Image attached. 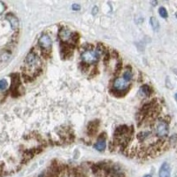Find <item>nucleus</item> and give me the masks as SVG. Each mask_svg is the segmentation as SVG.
Returning a JSON list of instances; mask_svg holds the SVG:
<instances>
[{
	"mask_svg": "<svg viewBox=\"0 0 177 177\" xmlns=\"http://www.w3.org/2000/svg\"><path fill=\"white\" fill-rule=\"evenodd\" d=\"M170 166L169 164L165 162L162 164L161 167L159 169V177H170Z\"/></svg>",
	"mask_w": 177,
	"mask_h": 177,
	"instance_id": "7",
	"label": "nucleus"
},
{
	"mask_svg": "<svg viewBox=\"0 0 177 177\" xmlns=\"http://www.w3.org/2000/svg\"><path fill=\"white\" fill-rule=\"evenodd\" d=\"M150 22H151V25L152 27V28L154 29V30H158L159 29V22L157 21V19L155 17H151V20H150Z\"/></svg>",
	"mask_w": 177,
	"mask_h": 177,
	"instance_id": "12",
	"label": "nucleus"
},
{
	"mask_svg": "<svg viewBox=\"0 0 177 177\" xmlns=\"http://www.w3.org/2000/svg\"><path fill=\"white\" fill-rule=\"evenodd\" d=\"M97 12H98V8H97V6H95V9L93 8V10H92V13H93V14H96Z\"/></svg>",
	"mask_w": 177,
	"mask_h": 177,
	"instance_id": "18",
	"label": "nucleus"
},
{
	"mask_svg": "<svg viewBox=\"0 0 177 177\" xmlns=\"http://www.w3.org/2000/svg\"><path fill=\"white\" fill-rule=\"evenodd\" d=\"M105 147H106V144H105V141H104V138L99 139V140L94 144V148L99 151H104Z\"/></svg>",
	"mask_w": 177,
	"mask_h": 177,
	"instance_id": "9",
	"label": "nucleus"
},
{
	"mask_svg": "<svg viewBox=\"0 0 177 177\" xmlns=\"http://www.w3.org/2000/svg\"><path fill=\"white\" fill-rule=\"evenodd\" d=\"M159 14L162 18H167V11L166 10L165 7H160L159 9Z\"/></svg>",
	"mask_w": 177,
	"mask_h": 177,
	"instance_id": "14",
	"label": "nucleus"
},
{
	"mask_svg": "<svg viewBox=\"0 0 177 177\" xmlns=\"http://www.w3.org/2000/svg\"><path fill=\"white\" fill-rule=\"evenodd\" d=\"M114 88L117 90V92H120L128 88V83L124 79L117 78L114 82Z\"/></svg>",
	"mask_w": 177,
	"mask_h": 177,
	"instance_id": "6",
	"label": "nucleus"
},
{
	"mask_svg": "<svg viewBox=\"0 0 177 177\" xmlns=\"http://www.w3.org/2000/svg\"><path fill=\"white\" fill-rule=\"evenodd\" d=\"M7 82H6V80L5 79H3V80H1L0 81V90H5V88H7Z\"/></svg>",
	"mask_w": 177,
	"mask_h": 177,
	"instance_id": "15",
	"label": "nucleus"
},
{
	"mask_svg": "<svg viewBox=\"0 0 177 177\" xmlns=\"http://www.w3.org/2000/svg\"><path fill=\"white\" fill-rule=\"evenodd\" d=\"M140 92L141 94H143L144 96H150L151 95V88L148 86V85H143L140 88Z\"/></svg>",
	"mask_w": 177,
	"mask_h": 177,
	"instance_id": "11",
	"label": "nucleus"
},
{
	"mask_svg": "<svg viewBox=\"0 0 177 177\" xmlns=\"http://www.w3.org/2000/svg\"><path fill=\"white\" fill-rule=\"evenodd\" d=\"M98 125H99V122H98V121L91 122V123L88 125V134H89V135H92L96 133V131H97V129H98Z\"/></svg>",
	"mask_w": 177,
	"mask_h": 177,
	"instance_id": "10",
	"label": "nucleus"
},
{
	"mask_svg": "<svg viewBox=\"0 0 177 177\" xmlns=\"http://www.w3.org/2000/svg\"><path fill=\"white\" fill-rule=\"evenodd\" d=\"M72 9L75 11L80 10V5H77V4H73V5H72Z\"/></svg>",
	"mask_w": 177,
	"mask_h": 177,
	"instance_id": "17",
	"label": "nucleus"
},
{
	"mask_svg": "<svg viewBox=\"0 0 177 177\" xmlns=\"http://www.w3.org/2000/svg\"><path fill=\"white\" fill-rule=\"evenodd\" d=\"M99 57V53L97 50L94 49H86L82 53V59L83 62L86 65H91L98 62Z\"/></svg>",
	"mask_w": 177,
	"mask_h": 177,
	"instance_id": "2",
	"label": "nucleus"
},
{
	"mask_svg": "<svg viewBox=\"0 0 177 177\" xmlns=\"http://www.w3.org/2000/svg\"><path fill=\"white\" fill-rule=\"evenodd\" d=\"M25 64L28 71L34 73L35 75H37L38 71H41V60L37 55V53H35L33 51L27 55Z\"/></svg>",
	"mask_w": 177,
	"mask_h": 177,
	"instance_id": "1",
	"label": "nucleus"
},
{
	"mask_svg": "<svg viewBox=\"0 0 177 177\" xmlns=\"http://www.w3.org/2000/svg\"><path fill=\"white\" fill-rule=\"evenodd\" d=\"M154 130L159 137H165L168 135V124L166 120H159L154 124Z\"/></svg>",
	"mask_w": 177,
	"mask_h": 177,
	"instance_id": "3",
	"label": "nucleus"
},
{
	"mask_svg": "<svg viewBox=\"0 0 177 177\" xmlns=\"http://www.w3.org/2000/svg\"><path fill=\"white\" fill-rule=\"evenodd\" d=\"M175 99H176V100H177V93L175 94Z\"/></svg>",
	"mask_w": 177,
	"mask_h": 177,
	"instance_id": "20",
	"label": "nucleus"
},
{
	"mask_svg": "<svg viewBox=\"0 0 177 177\" xmlns=\"http://www.w3.org/2000/svg\"><path fill=\"white\" fill-rule=\"evenodd\" d=\"M58 37L60 38V40L62 41L63 43H68L70 39H72V37H73V33L70 31L69 29L66 28H61L59 32H58Z\"/></svg>",
	"mask_w": 177,
	"mask_h": 177,
	"instance_id": "5",
	"label": "nucleus"
},
{
	"mask_svg": "<svg viewBox=\"0 0 177 177\" xmlns=\"http://www.w3.org/2000/svg\"><path fill=\"white\" fill-rule=\"evenodd\" d=\"M144 177H151V174H146V175H144Z\"/></svg>",
	"mask_w": 177,
	"mask_h": 177,
	"instance_id": "19",
	"label": "nucleus"
},
{
	"mask_svg": "<svg viewBox=\"0 0 177 177\" xmlns=\"http://www.w3.org/2000/svg\"><path fill=\"white\" fill-rule=\"evenodd\" d=\"M5 10V5H4L2 2H0V14H2V13H4V11Z\"/></svg>",
	"mask_w": 177,
	"mask_h": 177,
	"instance_id": "16",
	"label": "nucleus"
},
{
	"mask_svg": "<svg viewBox=\"0 0 177 177\" xmlns=\"http://www.w3.org/2000/svg\"><path fill=\"white\" fill-rule=\"evenodd\" d=\"M176 18H177V13H176Z\"/></svg>",
	"mask_w": 177,
	"mask_h": 177,
	"instance_id": "21",
	"label": "nucleus"
},
{
	"mask_svg": "<svg viewBox=\"0 0 177 177\" xmlns=\"http://www.w3.org/2000/svg\"><path fill=\"white\" fill-rule=\"evenodd\" d=\"M6 19L9 21L10 22L11 26H12V28L13 29H17L18 28V26H19V21L17 20L15 16L13 15V14H7L6 15Z\"/></svg>",
	"mask_w": 177,
	"mask_h": 177,
	"instance_id": "8",
	"label": "nucleus"
},
{
	"mask_svg": "<svg viewBox=\"0 0 177 177\" xmlns=\"http://www.w3.org/2000/svg\"><path fill=\"white\" fill-rule=\"evenodd\" d=\"M175 177H177V175H176V176H175Z\"/></svg>",
	"mask_w": 177,
	"mask_h": 177,
	"instance_id": "22",
	"label": "nucleus"
},
{
	"mask_svg": "<svg viewBox=\"0 0 177 177\" xmlns=\"http://www.w3.org/2000/svg\"><path fill=\"white\" fill-rule=\"evenodd\" d=\"M132 77H133V73L130 70H126L123 73V79L125 80L126 82H129Z\"/></svg>",
	"mask_w": 177,
	"mask_h": 177,
	"instance_id": "13",
	"label": "nucleus"
},
{
	"mask_svg": "<svg viewBox=\"0 0 177 177\" xmlns=\"http://www.w3.org/2000/svg\"><path fill=\"white\" fill-rule=\"evenodd\" d=\"M38 44L45 52H50L52 47V41L48 35H43L38 40Z\"/></svg>",
	"mask_w": 177,
	"mask_h": 177,
	"instance_id": "4",
	"label": "nucleus"
}]
</instances>
